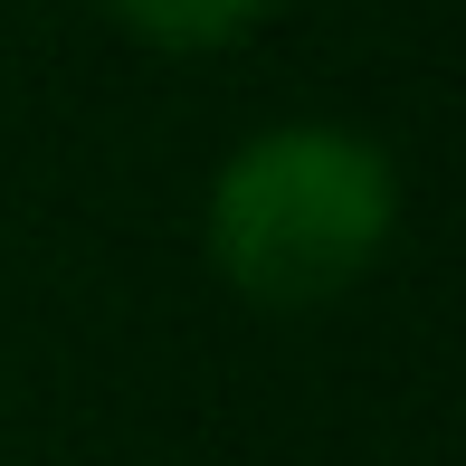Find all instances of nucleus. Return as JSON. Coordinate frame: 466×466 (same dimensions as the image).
Instances as JSON below:
<instances>
[{"instance_id": "1", "label": "nucleus", "mask_w": 466, "mask_h": 466, "mask_svg": "<svg viewBox=\"0 0 466 466\" xmlns=\"http://www.w3.org/2000/svg\"><path fill=\"white\" fill-rule=\"evenodd\" d=\"M400 238V162L390 143L333 115L258 124L219 153L200 190L209 277L258 314H324L390 258Z\"/></svg>"}, {"instance_id": "2", "label": "nucleus", "mask_w": 466, "mask_h": 466, "mask_svg": "<svg viewBox=\"0 0 466 466\" xmlns=\"http://www.w3.org/2000/svg\"><path fill=\"white\" fill-rule=\"evenodd\" d=\"M267 10L277 0H105V19L124 38H143V48H162V57H209L228 38H248Z\"/></svg>"}]
</instances>
